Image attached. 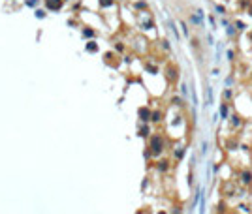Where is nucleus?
Here are the masks:
<instances>
[{"mask_svg": "<svg viewBox=\"0 0 252 214\" xmlns=\"http://www.w3.org/2000/svg\"><path fill=\"white\" fill-rule=\"evenodd\" d=\"M139 115L143 117V120H147V117H149V111H147V109H141V111H139Z\"/></svg>", "mask_w": 252, "mask_h": 214, "instance_id": "20e7f679", "label": "nucleus"}, {"mask_svg": "<svg viewBox=\"0 0 252 214\" xmlns=\"http://www.w3.org/2000/svg\"><path fill=\"white\" fill-rule=\"evenodd\" d=\"M87 49H89V51H96V49H98V45H96L94 41H89V45H87Z\"/></svg>", "mask_w": 252, "mask_h": 214, "instance_id": "7ed1b4c3", "label": "nucleus"}, {"mask_svg": "<svg viewBox=\"0 0 252 214\" xmlns=\"http://www.w3.org/2000/svg\"><path fill=\"white\" fill-rule=\"evenodd\" d=\"M153 150H154V152H160V150H162V141H160L158 137H154V139H153Z\"/></svg>", "mask_w": 252, "mask_h": 214, "instance_id": "f03ea898", "label": "nucleus"}, {"mask_svg": "<svg viewBox=\"0 0 252 214\" xmlns=\"http://www.w3.org/2000/svg\"><path fill=\"white\" fill-rule=\"evenodd\" d=\"M83 34H85V36H87V38H89V36H92L94 32H92V30H85V32H83Z\"/></svg>", "mask_w": 252, "mask_h": 214, "instance_id": "39448f33", "label": "nucleus"}, {"mask_svg": "<svg viewBox=\"0 0 252 214\" xmlns=\"http://www.w3.org/2000/svg\"><path fill=\"white\" fill-rule=\"evenodd\" d=\"M34 2L38 4V0H26V4H28V6H34Z\"/></svg>", "mask_w": 252, "mask_h": 214, "instance_id": "423d86ee", "label": "nucleus"}, {"mask_svg": "<svg viewBox=\"0 0 252 214\" xmlns=\"http://www.w3.org/2000/svg\"><path fill=\"white\" fill-rule=\"evenodd\" d=\"M47 8L49 10H60V2L58 0H47Z\"/></svg>", "mask_w": 252, "mask_h": 214, "instance_id": "f257e3e1", "label": "nucleus"}]
</instances>
